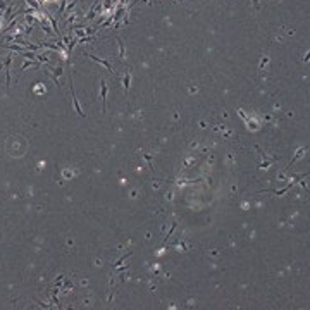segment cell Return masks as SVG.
Returning a JSON list of instances; mask_svg holds the SVG:
<instances>
[{"label": "cell", "mask_w": 310, "mask_h": 310, "mask_svg": "<svg viewBox=\"0 0 310 310\" xmlns=\"http://www.w3.org/2000/svg\"><path fill=\"white\" fill-rule=\"evenodd\" d=\"M88 55H90V54H88ZM90 59H93V60H97L98 64H102V66H105V67H107L109 71H112V66H110V64H109V62H107V60H104V59H97L95 55H90Z\"/></svg>", "instance_id": "1"}, {"label": "cell", "mask_w": 310, "mask_h": 310, "mask_svg": "<svg viewBox=\"0 0 310 310\" xmlns=\"http://www.w3.org/2000/svg\"><path fill=\"white\" fill-rule=\"evenodd\" d=\"M105 98H107V85H105V81H102V100H104V107L102 109H104V112L107 109L105 107Z\"/></svg>", "instance_id": "2"}, {"label": "cell", "mask_w": 310, "mask_h": 310, "mask_svg": "<svg viewBox=\"0 0 310 310\" xmlns=\"http://www.w3.org/2000/svg\"><path fill=\"white\" fill-rule=\"evenodd\" d=\"M117 41H119V48H121V57H124V43L121 38H117Z\"/></svg>", "instance_id": "3"}, {"label": "cell", "mask_w": 310, "mask_h": 310, "mask_svg": "<svg viewBox=\"0 0 310 310\" xmlns=\"http://www.w3.org/2000/svg\"><path fill=\"white\" fill-rule=\"evenodd\" d=\"M129 79H131V74H126V78H124V88H126V90H128L129 88Z\"/></svg>", "instance_id": "4"}, {"label": "cell", "mask_w": 310, "mask_h": 310, "mask_svg": "<svg viewBox=\"0 0 310 310\" xmlns=\"http://www.w3.org/2000/svg\"><path fill=\"white\" fill-rule=\"evenodd\" d=\"M22 57H28V59H33L35 54H31V52H26V54H22Z\"/></svg>", "instance_id": "5"}, {"label": "cell", "mask_w": 310, "mask_h": 310, "mask_svg": "<svg viewBox=\"0 0 310 310\" xmlns=\"http://www.w3.org/2000/svg\"><path fill=\"white\" fill-rule=\"evenodd\" d=\"M253 5H255V9H258V7H260V3H258V0H253Z\"/></svg>", "instance_id": "6"}]
</instances>
